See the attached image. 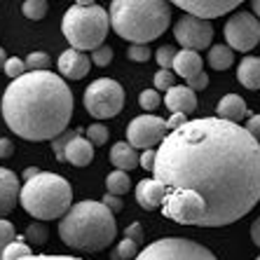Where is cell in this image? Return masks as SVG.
<instances>
[{"instance_id":"cell-13","label":"cell","mask_w":260,"mask_h":260,"mask_svg":"<svg viewBox=\"0 0 260 260\" xmlns=\"http://www.w3.org/2000/svg\"><path fill=\"white\" fill-rule=\"evenodd\" d=\"M19 197H21V183H19L17 174L0 167V218L12 211Z\"/></svg>"},{"instance_id":"cell-37","label":"cell","mask_w":260,"mask_h":260,"mask_svg":"<svg viewBox=\"0 0 260 260\" xmlns=\"http://www.w3.org/2000/svg\"><path fill=\"white\" fill-rule=\"evenodd\" d=\"M171 87H176L174 85V71H162V68H159L157 75H155V89H167L169 91Z\"/></svg>"},{"instance_id":"cell-19","label":"cell","mask_w":260,"mask_h":260,"mask_svg":"<svg viewBox=\"0 0 260 260\" xmlns=\"http://www.w3.org/2000/svg\"><path fill=\"white\" fill-rule=\"evenodd\" d=\"M171 71L188 82V80L197 78L200 73H204V68H202V56L197 54V52H192V49H181V52L176 54V61H174V68H171Z\"/></svg>"},{"instance_id":"cell-10","label":"cell","mask_w":260,"mask_h":260,"mask_svg":"<svg viewBox=\"0 0 260 260\" xmlns=\"http://www.w3.org/2000/svg\"><path fill=\"white\" fill-rule=\"evenodd\" d=\"M167 122L157 115H139L129 122L127 127V143L132 148L152 150V145H159L164 141Z\"/></svg>"},{"instance_id":"cell-6","label":"cell","mask_w":260,"mask_h":260,"mask_svg":"<svg viewBox=\"0 0 260 260\" xmlns=\"http://www.w3.org/2000/svg\"><path fill=\"white\" fill-rule=\"evenodd\" d=\"M110 14L96 3H85L80 0L63 14L61 30L66 40L71 43V49L78 52H94L103 45L108 36Z\"/></svg>"},{"instance_id":"cell-25","label":"cell","mask_w":260,"mask_h":260,"mask_svg":"<svg viewBox=\"0 0 260 260\" xmlns=\"http://www.w3.org/2000/svg\"><path fill=\"white\" fill-rule=\"evenodd\" d=\"M28 255H33V248L26 244L24 237H17V239L5 248L3 260H21V258H28Z\"/></svg>"},{"instance_id":"cell-24","label":"cell","mask_w":260,"mask_h":260,"mask_svg":"<svg viewBox=\"0 0 260 260\" xmlns=\"http://www.w3.org/2000/svg\"><path fill=\"white\" fill-rule=\"evenodd\" d=\"M24 239H26V244H28L30 248H33V246H45V244H47V239H49L47 225L40 223V220L30 223L28 228H26V232H24Z\"/></svg>"},{"instance_id":"cell-33","label":"cell","mask_w":260,"mask_h":260,"mask_svg":"<svg viewBox=\"0 0 260 260\" xmlns=\"http://www.w3.org/2000/svg\"><path fill=\"white\" fill-rule=\"evenodd\" d=\"M159 101H162V96H159L157 89H145V91L139 94L141 108H145V110H155L159 106Z\"/></svg>"},{"instance_id":"cell-47","label":"cell","mask_w":260,"mask_h":260,"mask_svg":"<svg viewBox=\"0 0 260 260\" xmlns=\"http://www.w3.org/2000/svg\"><path fill=\"white\" fill-rule=\"evenodd\" d=\"M40 174H43V171L38 169V167H28V169L24 171V183L33 181V178H36V176H40Z\"/></svg>"},{"instance_id":"cell-30","label":"cell","mask_w":260,"mask_h":260,"mask_svg":"<svg viewBox=\"0 0 260 260\" xmlns=\"http://www.w3.org/2000/svg\"><path fill=\"white\" fill-rule=\"evenodd\" d=\"M17 239V232H14V225L10 220H3L0 218V260H3V253H5V248Z\"/></svg>"},{"instance_id":"cell-45","label":"cell","mask_w":260,"mask_h":260,"mask_svg":"<svg viewBox=\"0 0 260 260\" xmlns=\"http://www.w3.org/2000/svg\"><path fill=\"white\" fill-rule=\"evenodd\" d=\"M185 122H188V115H181V113H178V115H171V120L167 122V129L176 132V129H181Z\"/></svg>"},{"instance_id":"cell-50","label":"cell","mask_w":260,"mask_h":260,"mask_svg":"<svg viewBox=\"0 0 260 260\" xmlns=\"http://www.w3.org/2000/svg\"><path fill=\"white\" fill-rule=\"evenodd\" d=\"M255 260H260V255H258V258H255Z\"/></svg>"},{"instance_id":"cell-34","label":"cell","mask_w":260,"mask_h":260,"mask_svg":"<svg viewBox=\"0 0 260 260\" xmlns=\"http://www.w3.org/2000/svg\"><path fill=\"white\" fill-rule=\"evenodd\" d=\"M26 61H21V59H17V56H12V59H7V63H5V73L10 75L12 80H19V78H24L26 75Z\"/></svg>"},{"instance_id":"cell-21","label":"cell","mask_w":260,"mask_h":260,"mask_svg":"<svg viewBox=\"0 0 260 260\" xmlns=\"http://www.w3.org/2000/svg\"><path fill=\"white\" fill-rule=\"evenodd\" d=\"M237 78L246 89H260V59L258 56H244L239 68H237Z\"/></svg>"},{"instance_id":"cell-49","label":"cell","mask_w":260,"mask_h":260,"mask_svg":"<svg viewBox=\"0 0 260 260\" xmlns=\"http://www.w3.org/2000/svg\"><path fill=\"white\" fill-rule=\"evenodd\" d=\"M253 14H258V19H260V0H253Z\"/></svg>"},{"instance_id":"cell-31","label":"cell","mask_w":260,"mask_h":260,"mask_svg":"<svg viewBox=\"0 0 260 260\" xmlns=\"http://www.w3.org/2000/svg\"><path fill=\"white\" fill-rule=\"evenodd\" d=\"M87 141H89L91 145L108 143V127H106V124H101V122L89 124V127H87Z\"/></svg>"},{"instance_id":"cell-26","label":"cell","mask_w":260,"mask_h":260,"mask_svg":"<svg viewBox=\"0 0 260 260\" xmlns=\"http://www.w3.org/2000/svg\"><path fill=\"white\" fill-rule=\"evenodd\" d=\"M139 255V244L132 242V239H122L115 248H113V253H110V260H132Z\"/></svg>"},{"instance_id":"cell-14","label":"cell","mask_w":260,"mask_h":260,"mask_svg":"<svg viewBox=\"0 0 260 260\" xmlns=\"http://www.w3.org/2000/svg\"><path fill=\"white\" fill-rule=\"evenodd\" d=\"M164 106L169 108L171 115H178V113H181V115H190V113H194V108H197V94H194L188 85L171 87V89L164 94Z\"/></svg>"},{"instance_id":"cell-35","label":"cell","mask_w":260,"mask_h":260,"mask_svg":"<svg viewBox=\"0 0 260 260\" xmlns=\"http://www.w3.org/2000/svg\"><path fill=\"white\" fill-rule=\"evenodd\" d=\"M110 61H113V47L110 45H101L99 49L91 52V63L94 66H108Z\"/></svg>"},{"instance_id":"cell-1","label":"cell","mask_w":260,"mask_h":260,"mask_svg":"<svg viewBox=\"0 0 260 260\" xmlns=\"http://www.w3.org/2000/svg\"><path fill=\"white\" fill-rule=\"evenodd\" d=\"M162 213L181 225L220 228L260 200V143L220 117L188 120L164 136L155 159Z\"/></svg>"},{"instance_id":"cell-32","label":"cell","mask_w":260,"mask_h":260,"mask_svg":"<svg viewBox=\"0 0 260 260\" xmlns=\"http://www.w3.org/2000/svg\"><path fill=\"white\" fill-rule=\"evenodd\" d=\"M176 54H178V52H176L171 45H164V47H159L157 52H155V59H157L162 71H171V68H174V61H176Z\"/></svg>"},{"instance_id":"cell-36","label":"cell","mask_w":260,"mask_h":260,"mask_svg":"<svg viewBox=\"0 0 260 260\" xmlns=\"http://www.w3.org/2000/svg\"><path fill=\"white\" fill-rule=\"evenodd\" d=\"M127 56L132 61H136V63H145L150 59V49H148V45H132L127 49Z\"/></svg>"},{"instance_id":"cell-15","label":"cell","mask_w":260,"mask_h":260,"mask_svg":"<svg viewBox=\"0 0 260 260\" xmlns=\"http://www.w3.org/2000/svg\"><path fill=\"white\" fill-rule=\"evenodd\" d=\"M89 66H91V59L85 52H78V49H66L59 56V71L63 78L82 80L89 73Z\"/></svg>"},{"instance_id":"cell-39","label":"cell","mask_w":260,"mask_h":260,"mask_svg":"<svg viewBox=\"0 0 260 260\" xmlns=\"http://www.w3.org/2000/svg\"><path fill=\"white\" fill-rule=\"evenodd\" d=\"M155 159H157V150H143L141 155V167L145 171H155Z\"/></svg>"},{"instance_id":"cell-8","label":"cell","mask_w":260,"mask_h":260,"mask_svg":"<svg viewBox=\"0 0 260 260\" xmlns=\"http://www.w3.org/2000/svg\"><path fill=\"white\" fill-rule=\"evenodd\" d=\"M134 260H218L206 246L185 237H164L148 244Z\"/></svg>"},{"instance_id":"cell-17","label":"cell","mask_w":260,"mask_h":260,"mask_svg":"<svg viewBox=\"0 0 260 260\" xmlns=\"http://www.w3.org/2000/svg\"><path fill=\"white\" fill-rule=\"evenodd\" d=\"M218 110V117L225 122H232V124H239L242 120L248 117V108H246V101H244L239 94H225L216 106Z\"/></svg>"},{"instance_id":"cell-4","label":"cell","mask_w":260,"mask_h":260,"mask_svg":"<svg viewBox=\"0 0 260 260\" xmlns=\"http://www.w3.org/2000/svg\"><path fill=\"white\" fill-rule=\"evenodd\" d=\"M171 24V5L162 0H115L110 5V26L132 45H148Z\"/></svg>"},{"instance_id":"cell-44","label":"cell","mask_w":260,"mask_h":260,"mask_svg":"<svg viewBox=\"0 0 260 260\" xmlns=\"http://www.w3.org/2000/svg\"><path fill=\"white\" fill-rule=\"evenodd\" d=\"M21 260H82V258H71V255H49V253H38V255H28Z\"/></svg>"},{"instance_id":"cell-5","label":"cell","mask_w":260,"mask_h":260,"mask_svg":"<svg viewBox=\"0 0 260 260\" xmlns=\"http://www.w3.org/2000/svg\"><path fill=\"white\" fill-rule=\"evenodd\" d=\"M19 202L24 206V211L30 213L40 223L43 220H61L73 206V188L63 176L43 171L33 181L21 185Z\"/></svg>"},{"instance_id":"cell-9","label":"cell","mask_w":260,"mask_h":260,"mask_svg":"<svg viewBox=\"0 0 260 260\" xmlns=\"http://www.w3.org/2000/svg\"><path fill=\"white\" fill-rule=\"evenodd\" d=\"M225 40L230 49L251 52L260 43V21L251 12H237L225 24Z\"/></svg>"},{"instance_id":"cell-23","label":"cell","mask_w":260,"mask_h":260,"mask_svg":"<svg viewBox=\"0 0 260 260\" xmlns=\"http://www.w3.org/2000/svg\"><path fill=\"white\" fill-rule=\"evenodd\" d=\"M129 188H132V181H129L127 171H113V174H108V178H106V192L108 194H115V197H122L124 192H129Z\"/></svg>"},{"instance_id":"cell-3","label":"cell","mask_w":260,"mask_h":260,"mask_svg":"<svg viewBox=\"0 0 260 260\" xmlns=\"http://www.w3.org/2000/svg\"><path fill=\"white\" fill-rule=\"evenodd\" d=\"M115 235V213L94 200L73 204L71 211L59 220V237L75 251H103L113 244Z\"/></svg>"},{"instance_id":"cell-46","label":"cell","mask_w":260,"mask_h":260,"mask_svg":"<svg viewBox=\"0 0 260 260\" xmlns=\"http://www.w3.org/2000/svg\"><path fill=\"white\" fill-rule=\"evenodd\" d=\"M251 239H253V244L260 248V216L253 220V225H251Z\"/></svg>"},{"instance_id":"cell-42","label":"cell","mask_w":260,"mask_h":260,"mask_svg":"<svg viewBox=\"0 0 260 260\" xmlns=\"http://www.w3.org/2000/svg\"><path fill=\"white\" fill-rule=\"evenodd\" d=\"M188 87H190L192 91H197V89H206V87H209V75H206V73H200L197 78L188 80Z\"/></svg>"},{"instance_id":"cell-38","label":"cell","mask_w":260,"mask_h":260,"mask_svg":"<svg viewBox=\"0 0 260 260\" xmlns=\"http://www.w3.org/2000/svg\"><path fill=\"white\" fill-rule=\"evenodd\" d=\"M101 204H103V206H108V209H110L113 213H120V211H122V206H124V204H122L120 197H115V194H108V192L103 194Z\"/></svg>"},{"instance_id":"cell-16","label":"cell","mask_w":260,"mask_h":260,"mask_svg":"<svg viewBox=\"0 0 260 260\" xmlns=\"http://www.w3.org/2000/svg\"><path fill=\"white\" fill-rule=\"evenodd\" d=\"M162 200H164V188L155 178H143L136 185V202H139V206L145 209V211L162 209Z\"/></svg>"},{"instance_id":"cell-41","label":"cell","mask_w":260,"mask_h":260,"mask_svg":"<svg viewBox=\"0 0 260 260\" xmlns=\"http://www.w3.org/2000/svg\"><path fill=\"white\" fill-rule=\"evenodd\" d=\"M246 132L260 143V115H251L246 120Z\"/></svg>"},{"instance_id":"cell-12","label":"cell","mask_w":260,"mask_h":260,"mask_svg":"<svg viewBox=\"0 0 260 260\" xmlns=\"http://www.w3.org/2000/svg\"><path fill=\"white\" fill-rule=\"evenodd\" d=\"M176 5L181 10H185V14H192L197 19L209 21V19H216L220 14L232 12L239 3L237 0H178Z\"/></svg>"},{"instance_id":"cell-18","label":"cell","mask_w":260,"mask_h":260,"mask_svg":"<svg viewBox=\"0 0 260 260\" xmlns=\"http://www.w3.org/2000/svg\"><path fill=\"white\" fill-rule=\"evenodd\" d=\"M110 164H113L117 171H132V169H136V167H141V155L127 141H117V143L110 148Z\"/></svg>"},{"instance_id":"cell-43","label":"cell","mask_w":260,"mask_h":260,"mask_svg":"<svg viewBox=\"0 0 260 260\" xmlns=\"http://www.w3.org/2000/svg\"><path fill=\"white\" fill-rule=\"evenodd\" d=\"M14 155V143L10 139H0V159H7Z\"/></svg>"},{"instance_id":"cell-48","label":"cell","mask_w":260,"mask_h":260,"mask_svg":"<svg viewBox=\"0 0 260 260\" xmlns=\"http://www.w3.org/2000/svg\"><path fill=\"white\" fill-rule=\"evenodd\" d=\"M5 63H7V54H5V49L0 47V71H5Z\"/></svg>"},{"instance_id":"cell-27","label":"cell","mask_w":260,"mask_h":260,"mask_svg":"<svg viewBox=\"0 0 260 260\" xmlns=\"http://www.w3.org/2000/svg\"><path fill=\"white\" fill-rule=\"evenodd\" d=\"M80 129H71V132H66V134H61L59 139H54L52 141V148H54V155H56V159L59 162H66V148L71 145V141L75 139V136H80Z\"/></svg>"},{"instance_id":"cell-7","label":"cell","mask_w":260,"mask_h":260,"mask_svg":"<svg viewBox=\"0 0 260 260\" xmlns=\"http://www.w3.org/2000/svg\"><path fill=\"white\" fill-rule=\"evenodd\" d=\"M82 101H85V108L91 117L108 120V117L120 115V110L124 108V89L115 80L99 78L85 89Z\"/></svg>"},{"instance_id":"cell-2","label":"cell","mask_w":260,"mask_h":260,"mask_svg":"<svg viewBox=\"0 0 260 260\" xmlns=\"http://www.w3.org/2000/svg\"><path fill=\"white\" fill-rule=\"evenodd\" d=\"M3 117L26 141H54L68 132L73 117V91L63 78L49 71L26 73L12 80L3 94Z\"/></svg>"},{"instance_id":"cell-20","label":"cell","mask_w":260,"mask_h":260,"mask_svg":"<svg viewBox=\"0 0 260 260\" xmlns=\"http://www.w3.org/2000/svg\"><path fill=\"white\" fill-rule=\"evenodd\" d=\"M94 159V145L80 134L71 141V145L66 148V162L75 164V167H87Z\"/></svg>"},{"instance_id":"cell-22","label":"cell","mask_w":260,"mask_h":260,"mask_svg":"<svg viewBox=\"0 0 260 260\" xmlns=\"http://www.w3.org/2000/svg\"><path fill=\"white\" fill-rule=\"evenodd\" d=\"M235 63V52L228 45H213L209 49V66L213 71H228Z\"/></svg>"},{"instance_id":"cell-40","label":"cell","mask_w":260,"mask_h":260,"mask_svg":"<svg viewBox=\"0 0 260 260\" xmlns=\"http://www.w3.org/2000/svg\"><path fill=\"white\" fill-rule=\"evenodd\" d=\"M124 237H127V239H132V242H136L141 246V242H143V228H141L139 223L129 225L127 230H124Z\"/></svg>"},{"instance_id":"cell-28","label":"cell","mask_w":260,"mask_h":260,"mask_svg":"<svg viewBox=\"0 0 260 260\" xmlns=\"http://www.w3.org/2000/svg\"><path fill=\"white\" fill-rule=\"evenodd\" d=\"M47 3L45 0H26L24 3V17L26 19H33V21H40V19H45V14H47Z\"/></svg>"},{"instance_id":"cell-29","label":"cell","mask_w":260,"mask_h":260,"mask_svg":"<svg viewBox=\"0 0 260 260\" xmlns=\"http://www.w3.org/2000/svg\"><path fill=\"white\" fill-rule=\"evenodd\" d=\"M49 63H52V59H49L45 52H30V54L26 56V68H28V73L47 71Z\"/></svg>"},{"instance_id":"cell-11","label":"cell","mask_w":260,"mask_h":260,"mask_svg":"<svg viewBox=\"0 0 260 260\" xmlns=\"http://www.w3.org/2000/svg\"><path fill=\"white\" fill-rule=\"evenodd\" d=\"M174 36L176 40L183 45V49H204L211 47V38H213V26L204 19H197L192 14H183L174 26Z\"/></svg>"}]
</instances>
